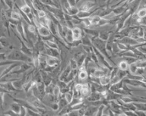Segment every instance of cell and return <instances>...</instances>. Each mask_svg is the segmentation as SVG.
I'll list each match as a JSON object with an SVG mask.
<instances>
[{"mask_svg":"<svg viewBox=\"0 0 146 116\" xmlns=\"http://www.w3.org/2000/svg\"><path fill=\"white\" fill-rule=\"evenodd\" d=\"M1 45L2 48H12L11 43H9V41L8 40V39L4 36H1Z\"/></svg>","mask_w":146,"mask_h":116,"instance_id":"25","label":"cell"},{"mask_svg":"<svg viewBox=\"0 0 146 116\" xmlns=\"http://www.w3.org/2000/svg\"><path fill=\"white\" fill-rule=\"evenodd\" d=\"M16 30H17V31L18 33V35L21 36V38L23 40L25 41V43L29 44V42H28V40H27V35H26V30H25V27L24 26V24H23V20L19 21V23L17 25V27H16ZM31 46V45H30Z\"/></svg>","mask_w":146,"mask_h":116,"instance_id":"3","label":"cell"},{"mask_svg":"<svg viewBox=\"0 0 146 116\" xmlns=\"http://www.w3.org/2000/svg\"><path fill=\"white\" fill-rule=\"evenodd\" d=\"M39 1L44 5H51V6H55L57 8H61V6L59 4H57L56 2H55L53 0H39Z\"/></svg>","mask_w":146,"mask_h":116,"instance_id":"26","label":"cell"},{"mask_svg":"<svg viewBox=\"0 0 146 116\" xmlns=\"http://www.w3.org/2000/svg\"><path fill=\"white\" fill-rule=\"evenodd\" d=\"M68 65L71 66V68H72V70H75V69H78V65L77 61H76L75 59H71Z\"/></svg>","mask_w":146,"mask_h":116,"instance_id":"37","label":"cell"},{"mask_svg":"<svg viewBox=\"0 0 146 116\" xmlns=\"http://www.w3.org/2000/svg\"><path fill=\"white\" fill-rule=\"evenodd\" d=\"M34 49H36V50H38L40 53H45L46 52V44L45 42L42 40L40 36L38 34L37 36V39H36V42L34 43Z\"/></svg>","mask_w":146,"mask_h":116,"instance_id":"4","label":"cell"},{"mask_svg":"<svg viewBox=\"0 0 146 116\" xmlns=\"http://www.w3.org/2000/svg\"><path fill=\"white\" fill-rule=\"evenodd\" d=\"M141 4L143 5V6H145V5H146V0H142L141 2Z\"/></svg>","mask_w":146,"mask_h":116,"instance_id":"50","label":"cell"},{"mask_svg":"<svg viewBox=\"0 0 146 116\" xmlns=\"http://www.w3.org/2000/svg\"><path fill=\"white\" fill-rule=\"evenodd\" d=\"M111 32L107 31V30H102V31H100L98 37H99L100 39H101V40H103L107 41L108 40V39H109L110 35V33H111Z\"/></svg>","mask_w":146,"mask_h":116,"instance_id":"24","label":"cell"},{"mask_svg":"<svg viewBox=\"0 0 146 116\" xmlns=\"http://www.w3.org/2000/svg\"><path fill=\"white\" fill-rule=\"evenodd\" d=\"M82 24H84L85 27H91V22L90 20V18H86L82 19Z\"/></svg>","mask_w":146,"mask_h":116,"instance_id":"41","label":"cell"},{"mask_svg":"<svg viewBox=\"0 0 146 116\" xmlns=\"http://www.w3.org/2000/svg\"><path fill=\"white\" fill-rule=\"evenodd\" d=\"M83 30L79 28L78 27H74V28H72V34H73V39L74 40H81L82 37V35H83Z\"/></svg>","mask_w":146,"mask_h":116,"instance_id":"14","label":"cell"},{"mask_svg":"<svg viewBox=\"0 0 146 116\" xmlns=\"http://www.w3.org/2000/svg\"><path fill=\"white\" fill-rule=\"evenodd\" d=\"M68 2L69 3L71 6H75L76 4H77V2H76V0H67Z\"/></svg>","mask_w":146,"mask_h":116,"instance_id":"49","label":"cell"},{"mask_svg":"<svg viewBox=\"0 0 146 116\" xmlns=\"http://www.w3.org/2000/svg\"><path fill=\"white\" fill-rule=\"evenodd\" d=\"M50 107L51 108L52 111H57L59 110V105L58 102H51L50 104Z\"/></svg>","mask_w":146,"mask_h":116,"instance_id":"40","label":"cell"},{"mask_svg":"<svg viewBox=\"0 0 146 116\" xmlns=\"http://www.w3.org/2000/svg\"><path fill=\"white\" fill-rule=\"evenodd\" d=\"M81 40H82V45H89V46L93 45V42L91 40V39L84 32L83 33V35H82V37Z\"/></svg>","mask_w":146,"mask_h":116,"instance_id":"18","label":"cell"},{"mask_svg":"<svg viewBox=\"0 0 146 116\" xmlns=\"http://www.w3.org/2000/svg\"><path fill=\"white\" fill-rule=\"evenodd\" d=\"M144 39H145V40L146 42V31H145V34H144Z\"/></svg>","mask_w":146,"mask_h":116,"instance_id":"51","label":"cell"},{"mask_svg":"<svg viewBox=\"0 0 146 116\" xmlns=\"http://www.w3.org/2000/svg\"><path fill=\"white\" fill-rule=\"evenodd\" d=\"M7 59L11 61H22V62H27V63L33 64V58L28 56L27 55L25 54L22 51L18 49H12L9 54L7 55Z\"/></svg>","mask_w":146,"mask_h":116,"instance_id":"1","label":"cell"},{"mask_svg":"<svg viewBox=\"0 0 146 116\" xmlns=\"http://www.w3.org/2000/svg\"><path fill=\"white\" fill-rule=\"evenodd\" d=\"M82 45V40H74L72 43L69 44V47H78V45Z\"/></svg>","mask_w":146,"mask_h":116,"instance_id":"43","label":"cell"},{"mask_svg":"<svg viewBox=\"0 0 146 116\" xmlns=\"http://www.w3.org/2000/svg\"><path fill=\"white\" fill-rule=\"evenodd\" d=\"M72 68H71V66L68 65H67L66 67V68H64L63 71H62L61 74H59V80H65L67 78V77H68V75H69V74H70V72L72 71Z\"/></svg>","mask_w":146,"mask_h":116,"instance_id":"15","label":"cell"},{"mask_svg":"<svg viewBox=\"0 0 146 116\" xmlns=\"http://www.w3.org/2000/svg\"><path fill=\"white\" fill-rule=\"evenodd\" d=\"M98 5L97 2H92V1H86V2H83L79 7L78 9L79 11H91L92 9H94V7L98 6Z\"/></svg>","mask_w":146,"mask_h":116,"instance_id":"5","label":"cell"},{"mask_svg":"<svg viewBox=\"0 0 146 116\" xmlns=\"http://www.w3.org/2000/svg\"><path fill=\"white\" fill-rule=\"evenodd\" d=\"M114 20H108V19H106L104 18H100V21L98 23V27H103V26H104V25L107 24H113ZM116 22V21H115Z\"/></svg>","mask_w":146,"mask_h":116,"instance_id":"27","label":"cell"},{"mask_svg":"<svg viewBox=\"0 0 146 116\" xmlns=\"http://www.w3.org/2000/svg\"><path fill=\"white\" fill-rule=\"evenodd\" d=\"M101 17L98 14H93L90 17V20L91 22V27H98V24L100 21Z\"/></svg>","mask_w":146,"mask_h":116,"instance_id":"22","label":"cell"},{"mask_svg":"<svg viewBox=\"0 0 146 116\" xmlns=\"http://www.w3.org/2000/svg\"><path fill=\"white\" fill-rule=\"evenodd\" d=\"M106 43H107V41H104L100 39L99 37H97L96 39H94L93 40V45L94 47H96L99 51H100L103 55H104L107 59H108L109 60H110L113 64H115L113 61L111 59V55L110 54L108 51L107 50V47H106Z\"/></svg>","mask_w":146,"mask_h":116,"instance_id":"2","label":"cell"},{"mask_svg":"<svg viewBox=\"0 0 146 116\" xmlns=\"http://www.w3.org/2000/svg\"><path fill=\"white\" fill-rule=\"evenodd\" d=\"M20 9L24 12V13L26 14H31V12H33L32 8L29 5H27V3H25V5H23L22 6L20 7Z\"/></svg>","mask_w":146,"mask_h":116,"instance_id":"29","label":"cell"},{"mask_svg":"<svg viewBox=\"0 0 146 116\" xmlns=\"http://www.w3.org/2000/svg\"><path fill=\"white\" fill-rule=\"evenodd\" d=\"M68 116H73V115H76V116H79V114H78V110H75V109H72V111L68 114Z\"/></svg>","mask_w":146,"mask_h":116,"instance_id":"47","label":"cell"},{"mask_svg":"<svg viewBox=\"0 0 146 116\" xmlns=\"http://www.w3.org/2000/svg\"><path fill=\"white\" fill-rule=\"evenodd\" d=\"M11 19H14V20H22L23 18H22V16L21 14L20 11L17 9V11L13 9V11H12V14H11Z\"/></svg>","mask_w":146,"mask_h":116,"instance_id":"23","label":"cell"},{"mask_svg":"<svg viewBox=\"0 0 146 116\" xmlns=\"http://www.w3.org/2000/svg\"><path fill=\"white\" fill-rule=\"evenodd\" d=\"M84 102V97H74L73 100H72V102L69 103V105L72 107L74 105L77 104H79L81 102Z\"/></svg>","mask_w":146,"mask_h":116,"instance_id":"30","label":"cell"},{"mask_svg":"<svg viewBox=\"0 0 146 116\" xmlns=\"http://www.w3.org/2000/svg\"><path fill=\"white\" fill-rule=\"evenodd\" d=\"M1 87L4 88L5 90H6L9 93H13V92H15V91H18L14 86L13 84H12V81L2 82L1 83Z\"/></svg>","mask_w":146,"mask_h":116,"instance_id":"13","label":"cell"},{"mask_svg":"<svg viewBox=\"0 0 146 116\" xmlns=\"http://www.w3.org/2000/svg\"><path fill=\"white\" fill-rule=\"evenodd\" d=\"M98 107L95 105H88L85 111V115H96L98 112Z\"/></svg>","mask_w":146,"mask_h":116,"instance_id":"17","label":"cell"},{"mask_svg":"<svg viewBox=\"0 0 146 116\" xmlns=\"http://www.w3.org/2000/svg\"><path fill=\"white\" fill-rule=\"evenodd\" d=\"M10 109H11L13 111H15L16 114H18V115H20L21 109V105L20 103H18V102L14 101V102H12V103L10 105Z\"/></svg>","mask_w":146,"mask_h":116,"instance_id":"20","label":"cell"},{"mask_svg":"<svg viewBox=\"0 0 146 116\" xmlns=\"http://www.w3.org/2000/svg\"><path fill=\"white\" fill-rule=\"evenodd\" d=\"M145 73H146V68H145Z\"/></svg>","mask_w":146,"mask_h":116,"instance_id":"54","label":"cell"},{"mask_svg":"<svg viewBox=\"0 0 146 116\" xmlns=\"http://www.w3.org/2000/svg\"><path fill=\"white\" fill-rule=\"evenodd\" d=\"M128 6H129V4L127 3V2H125L123 5H120L119 6L113 8V13L114 14V15L120 16L121 14H123L127 10L128 8H129Z\"/></svg>","mask_w":146,"mask_h":116,"instance_id":"7","label":"cell"},{"mask_svg":"<svg viewBox=\"0 0 146 116\" xmlns=\"http://www.w3.org/2000/svg\"><path fill=\"white\" fill-rule=\"evenodd\" d=\"M117 44H118V46L119 48V49L121 51H125V50H128V46L124 43H122L120 42H118L117 41Z\"/></svg>","mask_w":146,"mask_h":116,"instance_id":"44","label":"cell"},{"mask_svg":"<svg viewBox=\"0 0 146 116\" xmlns=\"http://www.w3.org/2000/svg\"><path fill=\"white\" fill-rule=\"evenodd\" d=\"M82 30H83V31H84V33L91 39L92 42H93V40L94 39H96L97 37H98V36H99V33H100V31H98L97 30H94L90 28V27H83Z\"/></svg>","mask_w":146,"mask_h":116,"instance_id":"9","label":"cell"},{"mask_svg":"<svg viewBox=\"0 0 146 116\" xmlns=\"http://www.w3.org/2000/svg\"><path fill=\"white\" fill-rule=\"evenodd\" d=\"M2 2L5 5H6L7 8H9V9H14V6L15 3L14 2L13 0H2Z\"/></svg>","mask_w":146,"mask_h":116,"instance_id":"36","label":"cell"},{"mask_svg":"<svg viewBox=\"0 0 146 116\" xmlns=\"http://www.w3.org/2000/svg\"><path fill=\"white\" fill-rule=\"evenodd\" d=\"M129 65L128 64V62L125 60H123V61H121L118 65V68L121 70H129Z\"/></svg>","mask_w":146,"mask_h":116,"instance_id":"31","label":"cell"},{"mask_svg":"<svg viewBox=\"0 0 146 116\" xmlns=\"http://www.w3.org/2000/svg\"><path fill=\"white\" fill-rule=\"evenodd\" d=\"M36 27H37V33L40 36H46L52 34L50 32L49 27L44 26V25H42L41 24H39Z\"/></svg>","mask_w":146,"mask_h":116,"instance_id":"12","label":"cell"},{"mask_svg":"<svg viewBox=\"0 0 146 116\" xmlns=\"http://www.w3.org/2000/svg\"><path fill=\"white\" fill-rule=\"evenodd\" d=\"M105 107H107L106 105H104V104L100 105V106L98 107V112H97V115H96V116L104 115V111Z\"/></svg>","mask_w":146,"mask_h":116,"instance_id":"39","label":"cell"},{"mask_svg":"<svg viewBox=\"0 0 146 116\" xmlns=\"http://www.w3.org/2000/svg\"><path fill=\"white\" fill-rule=\"evenodd\" d=\"M103 98H104L103 94L100 92H94V93H91L88 96H86L84 99V101L94 102V101H98V100H101Z\"/></svg>","mask_w":146,"mask_h":116,"instance_id":"6","label":"cell"},{"mask_svg":"<svg viewBox=\"0 0 146 116\" xmlns=\"http://www.w3.org/2000/svg\"><path fill=\"white\" fill-rule=\"evenodd\" d=\"M123 84H124V82H123V80H122L117 82V83H116V84H111L110 86V90L112 91H115L116 90H118V89L122 88L123 86Z\"/></svg>","mask_w":146,"mask_h":116,"instance_id":"28","label":"cell"},{"mask_svg":"<svg viewBox=\"0 0 146 116\" xmlns=\"http://www.w3.org/2000/svg\"><path fill=\"white\" fill-rule=\"evenodd\" d=\"M27 115V107L21 105V109L20 115L21 116H25Z\"/></svg>","mask_w":146,"mask_h":116,"instance_id":"45","label":"cell"},{"mask_svg":"<svg viewBox=\"0 0 146 116\" xmlns=\"http://www.w3.org/2000/svg\"><path fill=\"white\" fill-rule=\"evenodd\" d=\"M110 82H111V77H110V74L104 75L103 77H100V84L103 86H107V85H109L110 84Z\"/></svg>","mask_w":146,"mask_h":116,"instance_id":"21","label":"cell"},{"mask_svg":"<svg viewBox=\"0 0 146 116\" xmlns=\"http://www.w3.org/2000/svg\"><path fill=\"white\" fill-rule=\"evenodd\" d=\"M52 94L56 96V97L59 100V95L61 94V89H60V87H59V86H57V85H56L54 87V90H53V93H52Z\"/></svg>","mask_w":146,"mask_h":116,"instance_id":"38","label":"cell"},{"mask_svg":"<svg viewBox=\"0 0 146 116\" xmlns=\"http://www.w3.org/2000/svg\"><path fill=\"white\" fill-rule=\"evenodd\" d=\"M8 60L7 59V55L5 52H2L1 53V61H5Z\"/></svg>","mask_w":146,"mask_h":116,"instance_id":"48","label":"cell"},{"mask_svg":"<svg viewBox=\"0 0 146 116\" xmlns=\"http://www.w3.org/2000/svg\"><path fill=\"white\" fill-rule=\"evenodd\" d=\"M129 73V71H128V70H126V71L121 70V69H119V70H118V71H117V74H116L118 75L121 80H123V79H124L125 77H127V75Z\"/></svg>","mask_w":146,"mask_h":116,"instance_id":"32","label":"cell"},{"mask_svg":"<svg viewBox=\"0 0 146 116\" xmlns=\"http://www.w3.org/2000/svg\"><path fill=\"white\" fill-rule=\"evenodd\" d=\"M63 11L66 14H68L71 16H74V15H77L78 12H79V9H78V7L76 6H69L68 7L67 9H62Z\"/></svg>","mask_w":146,"mask_h":116,"instance_id":"16","label":"cell"},{"mask_svg":"<svg viewBox=\"0 0 146 116\" xmlns=\"http://www.w3.org/2000/svg\"><path fill=\"white\" fill-rule=\"evenodd\" d=\"M123 60H125L128 62L129 65H131L132 63H134L137 60L136 58H133V57H123Z\"/></svg>","mask_w":146,"mask_h":116,"instance_id":"42","label":"cell"},{"mask_svg":"<svg viewBox=\"0 0 146 116\" xmlns=\"http://www.w3.org/2000/svg\"><path fill=\"white\" fill-rule=\"evenodd\" d=\"M62 60L60 58H56V57H52L47 55L46 56V65L52 67H58L61 65Z\"/></svg>","mask_w":146,"mask_h":116,"instance_id":"10","label":"cell"},{"mask_svg":"<svg viewBox=\"0 0 146 116\" xmlns=\"http://www.w3.org/2000/svg\"><path fill=\"white\" fill-rule=\"evenodd\" d=\"M81 93H82V96H83L84 99H85L86 96H88L91 93V87H90V84H89V83L88 84H83V86H82Z\"/></svg>","mask_w":146,"mask_h":116,"instance_id":"19","label":"cell"},{"mask_svg":"<svg viewBox=\"0 0 146 116\" xmlns=\"http://www.w3.org/2000/svg\"><path fill=\"white\" fill-rule=\"evenodd\" d=\"M137 14V15L139 16V18H143L146 17V9L145 7H142L141 9H138V11L135 12Z\"/></svg>","mask_w":146,"mask_h":116,"instance_id":"33","label":"cell"},{"mask_svg":"<svg viewBox=\"0 0 146 116\" xmlns=\"http://www.w3.org/2000/svg\"><path fill=\"white\" fill-rule=\"evenodd\" d=\"M145 31H146V27H145Z\"/></svg>","mask_w":146,"mask_h":116,"instance_id":"53","label":"cell"},{"mask_svg":"<svg viewBox=\"0 0 146 116\" xmlns=\"http://www.w3.org/2000/svg\"><path fill=\"white\" fill-rule=\"evenodd\" d=\"M2 115H9V116H12V115H18V114H16L15 111H13L11 109H9V111H5V113H2Z\"/></svg>","mask_w":146,"mask_h":116,"instance_id":"46","label":"cell"},{"mask_svg":"<svg viewBox=\"0 0 146 116\" xmlns=\"http://www.w3.org/2000/svg\"><path fill=\"white\" fill-rule=\"evenodd\" d=\"M45 53L49 56L56 57V58L61 59V51L58 49H54V48L49 47L47 45H46Z\"/></svg>","mask_w":146,"mask_h":116,"instance_id":"8","label":"cell"},{"mask_svg":"<svg viewBox=\"0 0 146 116\" xmlns=\"http://www.w3.org/2000/svg\"><path fill=\"white\" fill-rule=\"evenodd\" d=\"M80 1H81V0H76V2H77V3H78V2H79Z\"/></svg>","mask_w":146,"mask_h":116,"instance_id":"52","label":"cell"},{"mask_svg":"<svg viewBox=\"0 0 146 116\" xmlns=\"http://www.w3.org/2000/svg\"><path fill=\"white\" fill-rule=\"evenodd\" d=\"M138 65H137V64L135 62L134 63H132L131 65H129V73L132 74H135V72H136L137 69H138Z\"/></svg>","mask_w":146,"mask_h":116,"instance_id":"35","label":"cell"},{"mask_svg":"<svg viewBox=\"0 0 146 116\" xmlns=\"http://www.w3.org/2000/svg\"><path fill=\"white\" fill-rule=\"evenodd\" d=\"M118 42H120L122 43H124L127 45H136L139 44V43L136 40V39H134L129 36H124L123 38L118 40Z\"/></svg>","mask_w":146,"mask_h":116,"instance_id":"11","label":"cell"},{"mask_svg":"<svg viewBox=\"0 0 146 116\" xmlns=\"http://www.w3.org/2000/svg\"><path fill=\"white\" fill-rule=\"evenodd\" d=\"M119 100H120L123 102H124V103H132V102H134L133 99L131 97H129L128 95L122 96V97H121Z\"/></svg>","mask_w":146,"mask_h":116,"instance_id":"34","label":"cell"}]
</instances>
